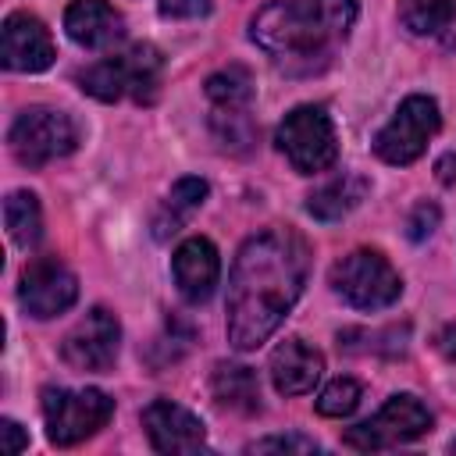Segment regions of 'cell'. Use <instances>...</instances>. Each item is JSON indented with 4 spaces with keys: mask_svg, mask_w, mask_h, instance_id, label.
<instances>
[{
    "mask_svg": "<svg viewBox=\"0 0 456 456\" xmlns=\"http://www.w3.org/2000/svg\"><path fill=\"white\" fill-rule=\"evenodd\" d=\"M442 128V114H438V103L424 93H413L406 96L395 114L378 128L374 135V153L385 160V164H413L424 150H428V139Z\"/></svg>",
    "mask_w": 456,
    "mask_h": 456,
    "instance_id": "obj_9",
    "label": "cell"
},
{
    "mask_svg": "<svg viewBox=\"0 0 456 456\" xmlns=\"http://www.w3.org/2000/svg\"><path fill=\"white\" fill-rule=\"evenodd\" d=\"M435 175L442 185H456V153H442L435 160Z\"/></svg>",
    "mask_w": 456,
    "mask_h": 456,
    "instance_id": "obj_28",
    "label": "cell"
},
{
    "mask_svg": "<svg viewBox=\"0 0 456 456\" xmlns=\"http://www.w3.org/2000/svg\"><path fill=\"white\" fill-rule=\"evenodd\" d=\"M310 246L292 228H267L242 242L228 278V342L239 353L267 342L303 296Z\"/></svg>",
    "mask_w": 456,
    "mask_h": 456,
    "instance_id": "obj_1",
    "label": "cell"
},
{
    "mask_svg": "<svg viewBox=\"0 0 456 456\" xmlns=\"http://www.w3.org/2000/svg\"><path fill=\"white\" fill-rule=\"evenodd\" d=\"M356 0H271L253 21V43L289 75L324 71L356 25Z\"/></svg>",
    "mask_w": 456,
    "mask_h": 456,
    "instance_id": "obj_2",
    "label": "cell"
},
{
    "mask_svg": "<svg viewBox=\"0 0 456 456\" xmlns=\"http://www.w3.org/2000/svg\"><path fill=\"white\" fill-rule=\"evenodd\" d=\"M324 374V356L321 349L306 346L303 338H285L271 353V381L281 395H303L310 392Z\"/></svg>",
    "mask_w": 456,
    "mask_h": 456,
    "instance_id": "obj_17",
    "label": "cell"
},
{
    "mask_svg": "<svg viewBox=\"0 0 456 456\" xmlns=\"http://www.w3.org/2000/svg\"><path fill=\"white\" fill-rule=\"evenodd\" d=\"M370 192V182L360 175H338L331 182H324L321 189H314L306 196V210L317 221H342L349 210H356Z\"/></svg>",
    "mask_w": 456,
    "mask_h": 456,
    "instance_id": "obj_21",
    "label": "cell"
},
{
    "mask_svg": "<svg viewBox=\"0 0 456 456\" xmlns=\"http://www.w3.org/2000/svg\"><path fill=\"white\" fill-rule=\"evenodd\" d=\"M207 182L203 178H178L175 185H171V192H167V200L157 207V214H153V221H150V228H153V239L157 242H167L175 232H182V224L203 207V200H207Z\"/></svg>",
    "mask_w": 456,
    "mask_h": 456,
    "instance_id": "obj_20",
    "label": "cell"
},
{
    "mask_svg": "<svg viewBox=\"0 0 456 456\" xmlns=\"http://www.w3.org/2000/svg\"><path fill=\"white\" fill-rule=\"evenodd\" d=\"M64 32L86 50H110L125 36V18L110 0H71L64 11Z\"/></svg>",
    "mask_w": 456,
    "mask_h": 456,
    "instance_id": "obj_16",
    "label": "cell"
},
{
    "mask_svg": "<svg viewBox=\"0 0 456 456\" xmlns=\"http://www.w3.org/2000/svg\"><path fill=\"white\" fill-rule=\"evenodd\" d=\"M449 449H452V452H456V442H452V445H449Z\"/></svg>",
    "mask_w": 456,
    "mask_h": 456,
    "instance_id": "obj_29",
    "label": "cell"
},
{
    "mask_svg": "<svg viewBox=\"0 0 456 456\" xmlns=\"http://www.w3.org/2000/svg\"><path fill=\"white\" fill-rule=\"evenodd\" d=\"M160 71H164L160 50L150 43H132L128 50H118L89 64L86 71H78V86L82 93L103 103H114L125 96L135 103H153L160 93Z\"/></svg>",
    "mask_w": 456,
    "mask_h": 456,
    "instance_id": "obj_3",
    "label": "cell"
},
{
    "mask_svg": "<svg viewBox=\"0 0 456 456\" xmlns=\"http://www.w3.org/2000/svg\"><path fill=\"white\" fill-rule=\"evenodd\" d=\"M431 431V413L428 406L410 395V392H399L392 395L374 417L360 420L356 428H349L342 435V442L349 449H360V452H374V449H392V445H406V442H417L420 435Z\"/></svg>",
    "mask_w": 456,
    "mask_h": 456,
    "instance_id": "obj_10",
    "label": "cell"
},
{
    "mask_svg": "<svg viewBox=\"0 0 456 456\" xmlns=\"http://www.w3.org/2000/svg\"><path fill=\"white\" fill-rule=\"evenodd\" d=\"M278 150L285 153V160L299 171V175H317L328 171L338 157V135H335V121L321 103H303L292 107L274 135Z\"/></svg>",
    "mask_w": 456,
    "mask_h": 456,
    "instance_id": "obj_5",
    "label": "cell"
},
{
    "mask_svg": "<svg viewBox=\"0 0 456 456\" xmlns=\"http://www.w3.org/2000/svg\"><path fill=\"white\" fill-rule=\"evenodd\" d=\"M331 289L356 310H385L403 296V278L378 249H353L331 267Z\"/></svg>",
    "mask_w": 456,
    "mask_h": 456,
    "instance_id": "obj_8",
    "label": "cell"
},
{
    "mask_svg": "<svg viewBox=\"0 0 456 456\" xmlns=\"http://www.w3.org/2000/svg\"><path fill=\"white\" fill-rule=\"evenodd\" d=\"M7 146L18 164L39 171V167L68 157L78 146V128L57 107H28L14 118V125L7 132Z\"/></svg>",
    "mask_w": 456,
    "mask_h": 456,
    "instance_id": "obj_7",
    "label": "cell"
},
{
    "mask_svg": "<svg viewBox=\"0 0 456 456\" xmlns=\"http://www.w3.org/2000/svg\"><path fill=\"white\" fill-rule=\"evenodd\" d=\"M78 299V278L57 256H36L18 281V303L28 317L46 321L64 314Z\"/></svg>",
    "mask_w": 456,
    "mask_h": 456,
    "instance_id": "obj_12",
    "label": "cell"
},
{
    "mask_svg": "<svg viewBox=\"0 0 456 456\" xmlns=\"http://www.w3.org/2000/svg\"><path fill=\"white\" fill-rule=\"evenodd\" d=\"M246 452H321V445L306 435H267L260 442H249Z\"/></svg>",
    "mask_w": 456,
    "mask_h": 456,
    "instance_id": "obj_24",
    "label": "cell"
},
{
    "mask_svg": "<svg viewBox=\"0 0 456 456\" xmlns=\"http://www.w3.org/2000/svg\"><path fill=\"white\" fill-rule=\"evenodd\" d=\"M4 224H7V235L14 239V246L32 249V246L43 239V210H39L36 192L14 189V192L4 200Z\"/></svg>",
    "mask_w": 456,
    "mask_h": 456,
    "instance_id": "obj_22",
    "label": "cell"
},
{
    "mask_svg": "<svg viewBox=\"0 0 456 456\" xmlns=\"http://www.w3.org/2000/svg\"><path fill=\"white\" fill-rule=\"evenodd\" d=\"M114 417V399L100 388H43L46 438L61 449L93 438Z\"/></svg>",
    "mask_w": 456,
    "mask_h": 456,
    "instance_id": "obj_6",
    "label": "cell"
},
{
    "mask_svg": "<svg viewBox=\"0 0 456 456\" xmlns=\"http://www.w3.org/2000/svg\"><path fill=\"white\" fill-rule=\"evenodd\" d=\"M210 11V0H160L164 18H200Z\"/></svg>",
    "mask_w": 456,
    "mask_h": 456,
    "instance_id": "obj_26",
    "label": "cell"
},
{
    "mask_svg": "<svg viewBox=\"0 0 456 456\" xmlns=\"http://www.w3.org/2000/svg\"><path fill=\"white\" fill-rule=\"evenodd\" d=\"M210 395L221 410L232 413H256L260 410V381L256 370L246 363H217L210 374Z\"/></svg>",
    "mask_w": 456,
    "mask_h": 456,
    "instance_id": "obj_19",
    "label": "cell"
},
{
    "mask_svg": "<svg viewBox=\"0 0 456 456\" xmlns=\"http://www.w3.org/2000/svg\"><path fill=\"white\" fill-rule=\"evenodd\" d=\"M121 349V324L110 310L93 306L61 342V360L75 370H89V374H103L114 367Z\"/></svg>",
    "mask_w": 456,
    "mask_h": 456,
    "instance_id": "obj_11",
    "label": "cell"
},
{
    "mask_svg": "<svg viewBox=\"0 0 456 456\" xmlns=\"http://www.w3.org/2000/svg\"><path fill=\"white\" fill-rule=\"evenodd\" d=\"M438 217H442V214H438L435 203H428V200L417 203V207L410 210V217H406V235H410L413 242H424V239L438 228Z\"/></svg>",
    "mask_w": 456,
    "mask_h": 456,
    "instance_id": "obj_25",
    "label": "cell"
},
{
    "mask_svg": "<svg viewBox=\"0 0 456 456\" xmlns=\"http://www.w3.org/2000/svg\"><path fill=\"white\" fill-rule=\"evenodd\" d=\"M0 435H4V452H21V449H28V435L21 431V424L18 420H11V417H4L0 420Z\"/></svg>",
    "mask_w": 456,
    "mask_h": 456,
    "instance_id": "obj_27",
    "label": "cell"
},
{
    "mask_svg": "<svg viewBox=\"0 0 456 456\" xmlns=\"http://www.w3.org/2000/svg\"><path fill=\"white\" fill-rule=\"evenodd\" d=\"M210 100V132L228 153H249L256 142V125L249 114L253 103V75L242 64H228L207 78Z\"/></svg>",
    "mask_w": 456,
    "mask_h": 456,
    "instance_id": "obj_4",
    "label": "cell"
},
{
    "mask_svg": "<svg viewBox=\"0 0 456 456\" xmlns=\"http://www.w3.org/2000/svg\"><path fill=\"white\" fill-rule=\"evenodd\" d=\"M0 57H4V68L7 71H46L53 64V39H50V28L28 14V11H14L4 18V28H0Z\"/></svg>",
    "mask_w": 456,
    "mask_h": 456,
    "instance_id": "obj_13",
    "label": "cell"
},
{
    "mask_svg": "<svg viewBox=\"0 0 456 456\" xmlns=\"http://www.w3.org/2000/svg\"><path fill=\"white\" fill-rule=\"evenodd\" d=\"M356 406H360V385L353 378H335L317 395V413L321 417H349Z\"/></svg>",
    "mask_w": 456,
    "mask_h": 456,
    "instance_id": "obj_23",
    "label": "cell"
},
{
    "mask_svg": "<svg viewBox=\"0 0 456 456\" xmlns=\"http://www.w3.org/2000/svg\"><path fill=\"white\" fill-rule=\"evenodd\" d=\"M171 274H175V285H178L185 303H192V306L207 303L214 296V289H217V278H221L217 246L210 239H203V235L185 239L171 256Z\"/></svg>",
    "mask_w": 456,
    "mask_h": 456,
    "instance_id": "obj_15",
    "label": "cell"
},
{
    "mask_svg": "<svg viewBox=\"0 0 456 456\" xmlns=\"http://www.w3.org/2000/svg\"><path fill=\"white\" fill-rule=\"evenodd\" d=\"M142 428L157 452H203L207 449L203 420L171 399H153L142 410Z\"/></svg>",
    "mask_w": 456,
    "mask_h": 456,
    "instance_id": "obj_14",
    "label": "cell"
},
{
    "mask_svg": "<svg viewBox=\"0 0 456 456\" xmlns=\"http://www.w3.org/2000/svg\"><path fill=\"white\" fill-rule=\"evenodd\" d=\"M399 21L442 46H456V0H399Z\"/></svg>",
    "mask_w": 456,
    "mask_h": 456,
    "instance_id": "obj_18",
    "label": "cell"
}]
</instances>
